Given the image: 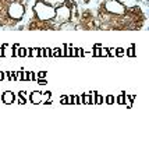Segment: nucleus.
<instances>
[{"instance_id": "4", "label": "nucleus", "mask_w": 149, "mask_h": 152, "mask_svg": "<svg viewBox=\"0 0 149 152\" xmlns=\"http://www.w3.org/2000/svg\"><path fill=\"white\" fill-rule=\"evenodd\" d=\"M71 9L64 4H60L55 7V20L60 24H65L71 20Z\"/></svg>"}, {"instance_id": "19", "label": "nucleus", "mask_w": 149, "mask_h": 152, "mask_svg": "<svg viewBox=\"0 0 149 152\" xmlns=\"http://www.w3.org/2000/svg\"><path fill=\"white\" fill-rule=\"evenodd\" d=\"M29 81H36V74L33 71H29Z\"/></svg>"}, {"instance_id": "17", "label": "nucleus", "mask_w": 149, "mask_h": 152, "mask_svg": "<svg viewBox=\"0 0 149 152\" xmlns=\"http://www.w3.org/2000/svg\"><path fill=\"white\" fill-rule=\"evenodd\" d=\"M60 102H61V105H68V96L63 95V96L60 98Z\"/></svg>"}, {"instance_id": "18", "label": "nucleus", "mask_w": 149, "mask_h": 152, "mask_svg": "<svg viewBox=\"0 0 149 152\" xmlns=\"http://www.w3.org/2000/svg\"><path fill=\"white\" fill-rule=\"evenodd\" d=\"M46 75H47L46 71H39V73H38V75H36V80L38 78H45Z\"/></svg>"}, {"instance_id": "14", "label": "nucleus", "mask_w": 149, "mask_h": 152, "mask_svg": "<svg viewBox=\"0 0 149 152\" xmlns=\"http://www.w3.org/2000/svg\"><path fill=\"white\" fill-rule=\"evenodd\" d=\"M134 48H135V46L130 48V49L127 50V56H128V57H135V50H134Z\"/></svg>"}, {"instance_id": "26", "label": "nucleus", "mask_w": 149, "mask_h": 152, "mask_svg": "<svg viewBox=\"0 0 149 152\" xmlns=\"http://www.w3.org/2000/svg\"><path fill=\"white\" fill-rule=\"evenodd\" d=\"M0 103H3V101H1V94H0Z\"/></svg>"}, {"instance_id": "16", "label": "nucleus", "mask_w": 149, "mask_h": 152, "mask_svg": "<svg viewBox=\"0 0 149 152\" xmlns=\"http://www.w3.org/2000/svg\"><path fill=\"white\" fill-rule=\"evenodd\" d=\"M123 55H124V49H123V48H117L116 49V56L117 57H121Z\"/></svg>"}, {"instance_id": "2", "label": "nucleus", "mask_w": 149, "mask_h": 152, "mask_svg": "<svg viewBox=\"0 0 149 152\" xmlns=\"http://www.w3.org/2000/svg\"><path fill=\"white\" fill-rule=\"evenodd\" d=\"M103 7L106 13H109L110 15H116V17H123L127 11V7L120 0H105Z\"/></svg>"}, {"instance_id": "25", "label": "nucleus", "mask_w": 149, "mask_h": 152, "mask_svg": "<svg viewBox=\"0 0 149 152\" xmlns=\"http://www.w3.org/2000/svg\"><path fill=\"white\" fill-rule=\"evenodd\" d=\"M6 77V73H3V71H0V81H3Z\"/></svg>"}, {"instance_id": "20", "label": "nucleus", "mask_w": 149, "mask_h": 152, "mask_svg": "<svg viewBox=\"0 0 149 152\" xmlns=\"http://www.w3.org/2000/svg\"><path fill=\"white\" fill-rule=\"evenodd\" d=\"M23 80V70H20L17 73V77H15V81H21Z\"/></svg>"}, {"instance_id": "21", "label": "nucleus", "mask_w": 149, "mask_h": 152, "mask_svg": "<svg viewBox=\"0 0 149 152\" xmlns=\"http://www.w3.org/2000/svg\"><path fill=\"white\" fill-rule=\"evenodd\" d=\"M64 6H67V7H73V6H74V1H73V0H65L64 1Z\"/></svg>"}, {"instance_id": "11", "label": "nucleus", "mask_w": 149, "mask_h": 152, "mask_svg": "<svg viewBox=\"0 0 149 152\" xmlns=\"http://www.w3.org/2000/svg\"><path fill=\"white\" fill-rule=\"evenodd\" d=\"M43 57H52V48H43Z\"/></svg>"}, {"instance_id": "10", "label": "nucleus", "mask_w": 149, "mask_h": 152, "mask_svg": "<svg viewBox=\"0 0 149 152\" xmlns=\"http://www.w3.org/2000/svg\"><path fill=\"white\" fill-rule=\"evenodd\" d=\"M105 102H106L107 105H113V103H116V98L113 96V95H107L105 98Z\"/></svg>"}, {"instance_id": "12", "label": "nucleus", "mask_w": 149, "mask_h": 152, "mask_svg": "<svg viewBox=\"0 0 149 152\" xmlns=\"http://www.w3.org/2000/svg\"><path fill=\"white\" fill-rule=\"evenodd\" d=\"M39 55V48H31V57H38Z\"/></svg>"}, {"instance_id": "15", "label": "nucleus", "mask_w": 149, "mask_h": 152, "mask_svg": "<svg viewBox=\"0 0 149 152\" xmlns=\"http://www.w3.org/2000/svg\"><path fill=\"white\" fill-rule=\"evenodd\" d=\"M21 81H29V71H24L23 69V80Z\"/></svg>"}, {"instance_id": "22", "label": "nucleus", "mask_w": 149, "mask_h": 152, "mask_svg": "<svg viewBox=\"0 0 149 152\" xmlns=\"http://www.w3.org/2000/svg\"><path fill=\"white\" fill-rule=\"evenodd\" d=\"M36 81H38V84H41V85H46V84H47L46 78H38Z\"/></svg>"}, {"instance_id": "7", "label": "nucleus", "mask_w": 149, "mask_h": 152, "mask_svg": "<svg viewBox=\"0 0 149 152\" xmlns=\"http://www.w3.org/2000/svg\"><path fill=\"white\" fill-rule=\"evenodd\" d=\"M82 103L84 105H91L92 103V95L91 94H84L82 95Z\"/></svg>"}, {"instance_id": "5", "label": "nucleus", "mask_w": 149, "mask_h": 152, "mask_svg": "<svg viewBox=\"0 0 149 152\" xmlns=\"http://www.w3.org/2000/svg\"><path fill=\"white\" fill-rule=\"evenodd\" d=\"M1 101H3V103H6V105H11V103L15 101L14 92H11V91H6V92H3L1 94Z\"/></svg>"}, {"instance_id": "13", "label": "nucleus", "mask_w": 149, "mask_h": 152, "mask_svg": "<svg viewBox=\"0 0 149 152\" xmlns=\"http://www.w3.org/2000/svg\"><path fill=\"white\" fill-rule=\"evenodd\" d=\"M85 53H84V50L81 49V48H75V57H82Z\"/></svg>"}, {"instance_id": "6", "label": "nucleus", "mask_w": 149, "mask_h": 152, "mask_svg": "<svg viewBox=\"0 0 149 152\" xmlns=\"http://www.w3.org/2000/svg\"><path fill=\"white\" fill-rule=\"evenodd\" d=\"M42 92H39V91H33L32 94H31V96H29V101H31V103H33V105H38V103H41L42 102Z\"/></svg>"}, {"instance_id": "9", "label": "nucleus", "mask_w": 149, "mask_h": 152, "mask_svg": "<svg viewBox=\"0 0 149 152\" xmlns=\"http://www.w3.org/2000/svg\"><path fill=\"white\" fill-rule=\"evenodd\" d=\"M99 56L100 57H109V48H100L99 49Z\"/></svg>"}, {"instance_id": "24", "label": "nucleus", "mask_w": 149, "mask_h": 152, "mask_svg": "<svg viewBox=\"0 0 149 152\" xmlns=\"http://www.w3.org/2000/svg\"><path fill=\"white\" fill-rule=\"evenodd\" d=\"M38 57H43V48H39V55Z\"/></svg>"}, {"instance_id": "23", "label": "nucleus", "mask_w": 149, "mask_h": 152, "mask_svg": "<svg viewBox=\"0 0 149 152\" xmlns=\"http://www.w3.org/2000/svg\"><path fill=\"white\" fill-rule=\"evenodd\" d=\"M18 103H20V105H24V103H27V98L20 96V98H18Z\"/></svg>"}, {"instance_id": "3", "label": "nucleus", "mask_w": 149, "mask_h": 152, "mask_svg": "<svg viewBox=\"0 0 149 152\" xmlns=\"http://www.w3.org/2000/svg\"><path fill=\"white\" fill-rule=\"evenodd\" d=\"M24 14H25V7L20 1H11L7 7V15L13 21H21L24 18Z\"/></svg>"}, {"instance_id": "1", "label": "nucleus", "mask_w": 149, "mask_h": 152, "mask_svg": "<svg viewBox=\"0 0 149 152\" xmlns=\"http://www.w3.org/2000/svg\"><path fill=\"white\" fill-rule=\"evenodd\" d=\"M33 13L36 15V18L39 21H43V23L55 20V7L52 4H47L46 1H42V0H39V1L35 3Z\"/></svg>"}, {"instance_id": "8", "label": "nucleus", "mask_w": 149, "mask_h": 152, "mask_svg": "<svg viewBox=\"0 0 149 152\" xmlns=\"http://www.w3.org/2000/svg\"><path fill=\"white\" fill-rule=\"evenodd\" d=\"M116 102L118 103V105H126V92H123L120 96H117Z\"/></svg>"}]
</instances>
